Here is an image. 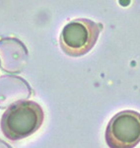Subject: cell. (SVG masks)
<instances>
[{
  "label": "cell",
  "instance_id": "1",
  "mask_svg": "<svg viewBox=\"0 0 140 148\" xmlns=\"http://www.w3.org/2000/svg\"><path fill=\"white\" fill-rule=\"evenodd\" d=\"M42 108L34 101H18L11 105L1 118V130L12 141L23 139L39 130L44 123Z\"/></svg>",
  "mask_w": 140,
  "mask_h": 148
},
{
  "label": "cell",
  "instance_id": "2",
  "mask_svg": "<svg viewBox=\"0 0 140 148\" xmlns=\"http://www.w3.org/2000/svg\"><path fill=\"white\" fill-rule=\"evenodd\" d=\"M101 26L89 19H76L65 25L59 37V45L69 56L88 53L98 40Z\"/></svg>",
  "mask_w": 140,
  "mask_h": 148
},
{
  "label": "cell",
  "instance_id": "3",
  "mask_svg": "<svg viewBox=\"0 0 140 148\" xmlns=\"http://www.w3.org/2000/svg\"><path fill=\"white\" fill-rule=\"evenodd\" d=\"M105 137L110 148H134L140 142V114L127 110L113 116Z\"/></svg>",
  "mask_w": 140,
  "mask_h": 148
},
{
  "label": "cell",
  "instance_id": "4",
  "mask_svg": "<svg viewBox=\"0 0 140 148\" xmlns=\"http://www.w3.org/2000/svg\"><path fill=\"white\" fill-rule=\"evenodd\" d=\"M0 148H11L9 146L8 144H6V143H4L2 140H0Z\"/></svg>",
  "mask_w": 140,
  "mask_h": 148
}]
</instances>
